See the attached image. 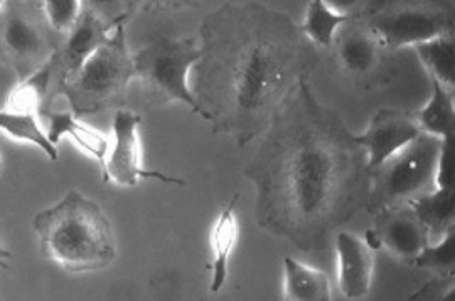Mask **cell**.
I'll list each match as a JSON object with an SVG mask.
<instances>
[{
  "label": "cell",
  "instance_id": "2e32d148",
  "mask_svg": "<svg viewBox=\"0 0 455 301\" xmlns=\"http://www.w3.org/2000/svg\"><path fill=\"white\" fill-rule=\"evenodd\" d=\"M283 300L329 301L332 289L324 271L309 266L299 259H283Z\"/></svg>",
  "mask_w": 455,
  "mask_h": 301
},
{
  "label": "cell",
  "instance_id": "44dd1931",
  "mask_svg": "<svg viewBox=\"0 0 455 301\" xmlns=\"http://www.w3.org/2000/svg\"><path fill=\"white\" fill-rule=\"evenodd\" d=\"M349 17L341 16L327 7L324 0H309L302 24H299L302 34L317 49H331L334 37Z\"/></svg>",
  "mask_w": 455,
  "mask_h": 301
},
{
  "label": "cell",
  "instance_id": "9c48e42d",
  "mask_svg": "<svg viewBox=\"0 0 455 301\" xmlns=\"http://www.w3.org/2000/svg\"><path fill=\"white\" fill-rule=\"evenodd\" d=\"M142 118L135 111L118 108L114 116V147L101 169L103 180H110L120 187H135L140 178H156L167 184L184 186L180 177L147 170L142 162V143L139 128Z\"/></svg>",
  "mask_w": 455,
  "mask_h": 301
},
{
  "label": "cell",
  "instance_id": "7402d4cb",
  "mask_svg": "<svg viewBox=\"0 0 455 301\" xmlns=\"http://www.w3.org/2000/svg\"><path fill=\"white\" fill-rule=\"evenodd\" d=\"M2 43L16 58L28 59L39 54L44 46V37L29 17L11 14L2 26Z\"/></svg>",
  "mask_w": 455,
  "mask_h": 301
},
{
  "label": "cell",
  "instance_id": "484cf974",
  "mask_svg": "<svg viewBox=\"0 0 455 301\" xmlns=\"http://www.w3.org/2000/svg\"><path fill=\"white\" fill-rule=\"evenodd\" d=\"M131 0H83V7L100 17L108 26H118L125 20Z\"/></svg>",
  "mask_w": 455,
  "mask_h": 301
},
{
  "label": "cell",
  "instance_id": "f1b7e54d",
  "mask_svg": "<svg viewBox=\"0 0 455 301\" xmlns=\"http://www.w3.org/2000/svg\"><path fill=\"white\" fill-rule=\"evenodd\" d=\"M11 253L2 246V242H0V268L2 270H7L9 268V265H11Z\"/></svg>",
  "mask_w": 455,
  "mask_h": 301
},
{
  "label": "cell",
  "instance_id": "e0dca14e",
  "mask_svg": "<svg viewBox=\"0 0 455 301\" xmlns=\"http://www.w3.org/2000/svg\"><path fill=\"white\" fill-rule=\"evenodd\" d=\"M410 207L427 226L430 242L442 238L455 227V187H434Z\"/></svg>",
  "mask_w": 455,
  "mask_h": 301
},
{
  "label": "cell",
  "instance_id": "ba28073f",
  "mask_svg": "<svg viewBox=\"0 0 455 301\" xmlns=\"http://www.w3.org/2000/svg\"><path fill=\"white\" fill-rule=\"evenodd\" d=\"M336 64L347 80L374 86L390 76V54L361 17L349 19L331 46Z\"/></svg>",
  "mask_w": 455,
  "mask_h": 301
},
{
  "label": "cell",
  "instance_id": "7c38bea8",
  "mask_svg": "<svg viewBox=\"0 0 455 301\" xmlns=\"http://www.w3.org/2000/svg\"><path fill=\"white\" fill-rule=\"evenodd\" d=\"M338 285L346 300H363L373 285V250L364 239L339 231L336 236Z\"/></svg>",
  "mask_w": 455,
  "mask_h": 301
},
{
  "label": "cell",
  "instance_id": "cb8c5ba5",
  "mask_svg": "<svg viewBox=\"0 0 455 301\" xmlns=\"http://www.w3.org/2000/svg\"><path fill=\"white\" fill-rule=\"evenodd\" d=\"M52 78V64L46 63L28 80L19 83L7 99V110L36 113Z\"/></svg>",
  "mask_w": 455,
  "mask_h": 301
},
{
  "label": "cell",
  "instance_id": "9a60e30c",
  "mask_svg": "<svg viewBox=\"0 0 455 301\" xmlns=\"http://www.w3.org/2000/svg\"><path fill=\"white\" fill-rule=\"evenodd\" d=\"M48 137L51 142L58 145L63 137H69L90 157L97 160L103 169L108 154V139L103 133L82 123L71 111H51L48 113Z\"/></svg>",
  "mask_w": 455,
  "mask_h": 301
},
{
  "label": "cell",
  "instance_id": "ac0fdd59",
  "mask_svg": "<svg viewBox=\"0 0 455 301\" xmlns=\"http://www.w3.org/2000/svg\"><path fill=\"white\" fill-rule=\"evenodd\" d=\"M432 81V95L425 107L413 113L423 133H430L439 139L455 135L454 90Z\"/></svg>",
  "mask_w": 455,
  "mask_h": 301
},
{
  "label": "cell",
  "instance_id": "4fadbf2b",
  "mask_svg": "<svg viewBox=\"0 0 455 301\" xmlns=\"http://www.w3.org/2000/svg\"><path fill=\"white\" fill-rule=\"evenodd\" d=\"M110 29H114V26H108L88 9H83L80 20L68 32V41L60 56L63 81L71 78L90 58V54L107 41V37L112 34Z\"/></svg>",
  "mask_w": 455,
  "mask_h": 301
},
{
  "label": "cell",
  "instance_id": "d6986e66",
  "mask_svg": "<svg viewBox=\"0 0 455 301\" xmlns=\"http://www.w3.org/2000/svg\"><path fill=\"white\" fill-rule=\"evenodd\" d=\"M419 59L430 75V80L439 81L440 84L455 88V41L454 34H445L428 41L415 44Z\"/></svg>",
  "mask_w": 455,
  "mask_h": 301
},
{
  "label": "cell",
  "instance_id": "4316f807",
  "mask_svg": "<svg viewBox=\"0 0 455 301\" xmlns=\"http://www.w3.org/2000/svg\"><path fill=\"white\" fill-rule=\"evenodd\" d=\"M435 187H455V135L442 139L435 170Z\"/></svg>",
  "mask_w": 455,
  "mask_h": 301
},
{
  "label": "cell",
  "instance_id": "f546056e",
  "mask_svg": "<svg viewBox=\"0 0 455 301\" xmlns=\"http://www.w3.org/2000/svg\"><path fill=\"white\" fill-rule=\"evenodd\" d=\"M156 5L159 7H171V5H182V4H188L191 0H152Z\"/></svg>",
  "mask_w": 455,
  "mask_h": 301
},
{
  "label": "cell",
  "instance_id": "83f0119b",
  "mask_svg": "<svg viewBox=\"0 0 455 301\" xmlns=\"http://www.w3.org/2000/svg\"><path fill=\"white\" fill-rule=\"evenodd\" d=\"M374 0H324L325 5L341 16L355 19L361 17Z\"/></svg>",
  "mask_w": 455,
  "mask_h": 301
},
{
  "label": "cell",
  "instance_id": "277c9868",
  "mask_svg": "<svg viewBox=\"0 0 455 301\" xmlns=\"http://www.w3.org/2000/svg\"><path fill=\"white\" fill-rule=\"evenodd\" d=\"M442 139L420 133L371 170L370 195L364 210L410 206L435 187V170Z\"/></svg>",
  "mask_w": 455,
  "mask_h": 301
},
{
  "label": "cell",
  "instance_id": "1f68e13d",
  "mask_svg": "<svg viewBox=\"0 0 455 301\" xmlns=\"http://www.w3.org/2000/svg\"><path fill=\"white\" fill-rule=\"evenodd\" d=\"M0 170H2V155H0Z\"/></svg>",
  "mask_w": 455,
  "mask_h": 301
},
{
  "label": "cell",
  "instance_id": "30bf717a",
  "mask_svg": "<svg viewBox=\"0 0 455 301\" xmlns=\"http://www.w3.org/2000/svg\"><path fill=\"white\" fill-rule=\"evenodd\" d=\"M371 233L379 248L411 263L430 242V234L410 206L388 207L374 212Z\"/></svg>",
  "mask_w": 455,
  "mask_h": 301
},
{
  "label": "cell",
  "instance_id": "d4e9b609",
  "mask_svg": "<svg viewBox=\"0 0 455 301\" xmlns=\"http://www.w3.org/2000/svg\"><path fill=\"white\" fill-rule=\"evenodd\" d=\"M44 16L49 28L60 34H68L83 14V0H44Z\"/></svg>",
  "mask_w": 455,
  "mask_h": 301
},
{
  "label": "cell",
  "instance_id": "ffe728a7",
  "mask_svg": "<svg viewBox=\"0 0 455 301\" xmlns=\"http://www.w3.org/2000/svg\"><path fill=\"white\" fill-rule=\"evenodd\" d=\"M0 131L7 133L11 139L19 142L33 143L52 162L60 159L58 145L49 140L48 131L41 128L36 118V113L12 111L7 108L0 110Z\"/></svg>",
  "mask_w": 455,
  "mask_h": 301
},
{
  "label": "cell",
  "instance_id": "3957f363",
  "mask_svg": "<svg viewBox=\"0 0 455 301\" xmlns=\"http://www.w3.org/2000/svg\"><path fill=\"white\" fill-rule=\"evenodd\" d=\"M41 251L49 261L71 273L110 266L116 256L114 227L95 201L78 191L65 197L33 219Z\"/></svg>",
  "mask_w": 455,
  "mask_h": 301
},
{
  "label": "cell",
  "instance_id": "6da1fadb",
  "mask_svg": "<svg viewBox=\"0 0 455 301\" xmlns=\"http://www.w3.org/2000/svg\"><path fill=\"white\" fill-rule=\"evenodd\" d=\"M244 177L255 186V221L304 253H321L364 210L371 170L341 115L302 83L274 123Z\"/></svg>",
  "mask_w": 455,
  "mask_h": 301
},
{
  "label": "cell",
  "instance_id": "5b68a950",
  "mask_svg": "<svg viewBox=\"0 0 455 301\" xmlns=\"http://www.w3.org/2000/svg\"><path fill=\"white\" fill-rule=\"evenodd\" d=\"M133 78V56L127 48L122 22L115 26L114 32L90 54L82 67L63 81V90L75 110L95 113L114 105L125 95Z\"/></svg>",
  "mask_w": 455,
  "mask_h": 301
},
{
  "label": "cell",
  "instance_id": "7a4b0ae2",
  "mask_svg": "<svg viewBox=\"0 0 455 301\" xmlns=\"http://www.w3.org/2000/svg\"><path fill=\"white\" fill-rule=\"evenodd\" d=\"M193 93L216 135L244 147L274 123L319 64L291 17L263 4H227L199 31Z\"/></svg>",
  "mask_w": 455,
  "mask_h": 301
},
{
  "label": "cell",
  "instance_id": "52a82bcc",
  "mask_svg": "<svg viewBox=\"0 0 455 301\" xmlns=\"http://www.w3.org/2000/svg\"><path fill=\"white\" fill-rule=\"evenodd\" d=\"M361 19L390 51L454 34L452 11L428 0L373 2Z\"/></svg>",
  "mask_w": 455,
  "mask_h": 301
},
{
  "label": "cell",
  "instance_id": "603a6c76",
  "mask_svg": "<svg viewBox=\"0 0 455 301\" xmlns=\"http://www.w3.org/2000/svg\"><path fill=\"white\" fill-rule=\"evenodd\" d=\"M413 266L432 271L439 278L455 276V227L428 246L413 261Z\"/></svg>",
  "mask_w": 455,
  "mask_h": 301
},
{
  "label": "cell",
  "instance_id": "4dcf8cb0",
  "mask_svg": "<svg viewBox=\"0 0 455 301\" xmlns=\"http://www.w3.org/2000/svg\"><path fill=\"white\" fill-rule=\"evenodd\" d=\"M5 4V0H0V9H2V5Z\"/></svg>",
  "mask_w": 455,
  "mask_h": 301
},
{
  "label": "cell",
  "instance_id": "8fae6325",
  "mask_svg": "<svg viewBox=\"0 0 455 301\" xmlns=\"http://www.w3.org/2000/svg\"><path fill=\"white\" fill-rule=\"evenodd\" d=\"M422 133L415 115L403 110L381 108L376 111L364 133L355 135L356 142L364 148L368 167L373 170L383 160L405 147Z\"/></svg>",
  "mask_w": 455,
  "mask_h": 301
},
{
  "label": "cell",
  "instance_id": "8992f818",
  "mask_svg": "<svg viewBox=\"0 0 455 301\" xmlns=\"http://www.w3.org/2000/svg\"><path fill=\"white\" fill-rule=\"evenodd\" d=\"M199 58V41L193 37H163L133 54L135 78L142 83L150 103L180 101L204 120L189 86V75Z\"/></svg>",
  "mask_w": 455,
  "mask_h": 301
},
{
  "label": "cell",
  "instance_id": "5bb4252c",
  "mask_svg": "<svg viewBox=\"0 0 455 301\" xmlns=\"http://www.w3.org/2000/svg\"><path fill=\"white\" fill-rule=\"evenodd\" d=\"M236 202L238 195H235L220 216L216 218L214 226L212 229V281H210V289L212 293H220L221 288L225 286L229 273V257L236 246V241L240 236V227H238V216H236Z\"/></svg>",
  "mask_w": 455,
  "mask_h": 301
}]
</instances>
